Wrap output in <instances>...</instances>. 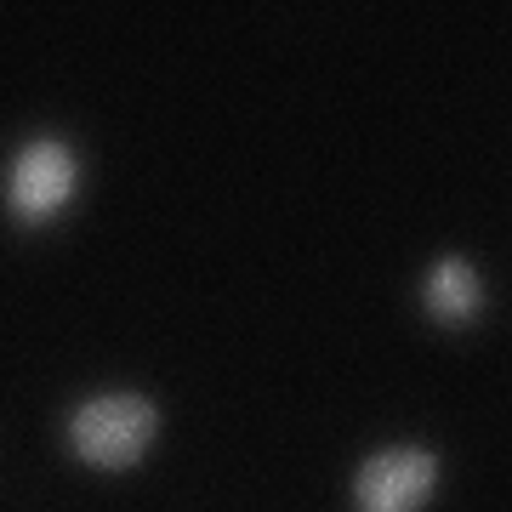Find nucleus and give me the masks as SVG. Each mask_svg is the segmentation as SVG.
Segmentation results:
<instances>
[{"label":"nucleus","instance_id":"nucleus-1","mask_svg":"<svg viewBox=\"0 0 512 512\" xmlns=\"http://www.w3.org/2000/svg\"><path fill=\"white\" fill-rule=\"evenodd\" d=\"M154 439H160V404L143 393H97V399L74 404L69 416V450L103 473L137 467Z\"/></svg>","mask_w":512,"mask_h":512},{"label":"nucleus","instance_id":"nucleus-2","mask_svg":"<svg viewBox=\"0 0 512 512\" xmlns=\"http://www.w3.org/2000/svg\"><path fill=\"white\" fill-rule=\"evenodd\" d=\"M80 194V160L69 143L57 137H35L23 143L6 165V211L29 228H46L52 217H63Z\"/></svg>","mask_w":512,"mask_h":512},{"label":"nucleus","instance_id":"nucleus-3","mask_svg":"<svg viewBox=\"0 0 512 512\" xmlns=\"http://www.w3.org/2000/svg\"><path fill=\"white\" fill-rule=\"evenodd\" d=\"M439 495V456L421 444H393L353 473V507L359 512H421Z\"/></svg>","mask_w":512,"mask_h":512},{"label":"nucleus","instance_id":"nucleus-4","mask_svg":"<svg viewBox=\"0 0 512 512\" xmlns=\"http://www.w3.org/2000/svg\"><path fill=\"white\" fill-rule=\"evenodd\" d=\"M484 302H490L484 274H478L467 256H439L427 268V279H421V308H427V319H439L450 330L473 325L478 313H484Z\"/></svg>","mask_w":512,"mask_h":512}]
</instances>
